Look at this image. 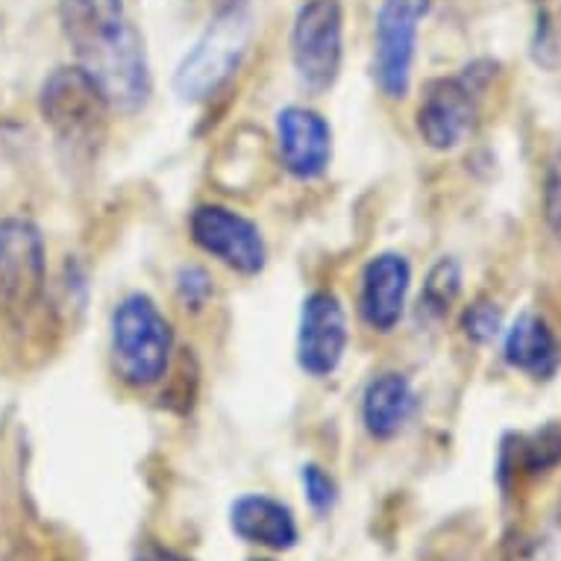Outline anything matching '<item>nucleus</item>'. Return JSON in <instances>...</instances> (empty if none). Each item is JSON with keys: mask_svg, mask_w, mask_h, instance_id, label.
<instances>
[{"mask_svg": "<svg viewBox=\"0 0 561 561\" xmlns=\"http://www.w3.org/2000/svg\"><path fill=\"white\" fill-rule=\"evenodd\" d=\"M56 15L77 65L103 85L118 112L145 110L153 92L145 36L124 0H56Z\"/></svg>", "mask_w": 561, "mask_h": 561, "instance_id": "obj_1", "label": "nucleus"}, {"mask_svg": "<svg viewBox=\"0 0 561 561\" xmlns=\"http://www.w3.org/2000/svg\"><path fill=\"white\" fill-rule=\"evenodd\" d=\"M256 33V12L250 0H224L194 45L174 68V94L183 103H209L239 75Z\"/></svg>", "mask_w": 561, "mask_h": 561, "instance_id": "obj_2", "label": "nucleus"}, {"mask_svg": "<svg viewBox=\"0 0 561 561\" xmlns=\"http://www.w3.org/2000/svg\"><path fill=\"white\" fill-rule=\"evenodd\" d=\"M174 327L159 304L145 291H129L110 318L112 374L129 391L157 388L171 370Z\"/></svg>", "mask_w": 561, "mask_h": 561, "instance_id": "obj_3", "label": "nucleus"}, {"mask_svg": "<svg viewBox=\"0 0 561 561\" xmlns=\"http://www.w3.org/2000/svg\"><path fill=\"white\" fill-rule=\"evenodd\" d=\"M115 112L103 85L83 65H59L42 80L38 89V115L54 133L56 145L71 157H89L101 148Z\"/></svg>", "mask_w": 561, "mask_h": 561, "instance_id": "obj_4", "label": "nucleus"}, {"mask_svg": "<svg viewBox=\"0 0 561 561\" xmlns=\"http://www.w3.org/2000/svg\"><path fill=\"white\" fill-rule=\"evenodd\" d=\"M494 77H497V62L477 59L459 68L456 75L438 77L426 85L414 110V129L426 148L435 153H450L473 136L479 110Z\"/></svg>", "mask_w": 561, "mask_h": 561, "instance_id": "obj_5", "label": "nucleus"}, {"mask_svg": "<svg viewBox=\"0 0 561 561\" xmlns=\"http://www.w3.org/2000/svg\"><path fill=\"white\" fill-rule=\"evenodd\" d=\"M47 297V244L24 215L0 218V312L12 327L27 323Z\"/></svg>", "mask_w": 561, "mask_h": 561, "instance_id": "obj_6", "label": "nucleus"}, {"mask_svg": "<svg viewBox=\"0 0 561 561\" xmlns=\"http://www.w3.org/2000/svg\"><path fill=\"white\" fill-rule=\"evenodd\" d=\"M295 75L309 94H327L339 83L344 65V3L304 0L288 36Z\"/></svg>", "mask_w": 561, "mask_h": 561, "instance_id": "obj_7", "label": "nucleus"}, {"mask_svg": "<svg viewBox=\"0 0 561 561\" xmlns=\"http://www.w3.org/2000/svg\"><path fill=\"white\" fill-rule=\"evenodd\" d=\"M433 0H379L374 19V83L386 101H405L412 92L421 24Z\"/></svg>", "mask_w": 561, "mask_h": 561, "instance_id": "obj_8", "label": "nucleus"}, {"mask_svg": "<svg viewBox=\"0 0 561 561\" xmlns=\"http://www.w3.org/2000/svg\"><path fill=\"white\" fill-rule=\"evenodd\" d=\"M188 239L201 253L239 276H259L267 265L265 236L256 221L224 203H201L188 213Z\"/></svg>", "mask_w": 561, "mask_h": 561, "instance_id": "obj_9", "label": "nucleus"}, {"mask_svg": "<svg viewBox=\"0 0 561 561\" xmlns=\"http://www.w3.org/2000/svg\"><path fill=\"white\" fill-rule=\"evenodd\" d=\"M350 344L347 309L332 288H314L304 297L297 321V368L312 379H330L344 362Z\"/></svg>", "mask_w": 561, "mask_h": 561, "instance_id": "obj_10", "label": "nucleus"}, {"mask_svg": "<svg viewBox=\"0 0 561 561\" xmlns=\"http://www.w3.org/2000/svg\"><path fill=\"white\" fill-rule=\"evenodd\" d=\"M412 291V262L397 253L382 250L365 262L359 274V318L370 332L391 335L403 323L405 306Z\"/></svg>", "mask_w": 561, "mask_h": 561, "instance_id": "obj_11", "label": "nucleus"}, {"mask_svg": "<svg viewBox=\"0 0 561 561\" xmlns=\"http://www.w3.org/2000/svg\"><path fill=\"white\" fill-rule=\"evenodd\" d=\"M276 150L279 165L297 183H314L330 171L332 127L312 106H286L276 112Z\"/></svg>", "mask_w": 561, "mask_h": 561, "instance_id": "obj_12", "label": "nucleus"}, {"mask_svg": "<svg viewBox=\"0 0 561 561\" xmlns=\"http://www.w3.org/2000/svg\"><path fill=\"white\" fill-rule=\"evenodd\" d=\"M230 529L239 541L271 552L295 550L300 541V526L291 506L271 494H241L232 500Z\"/></svg>", "mask_w": 561, "mask_h": 561, "instance_id": "obj_13", "label": "nucleus"}, {"mask_svg": "<svg viewBox=\"0 0 561 561\" xmlns=\"http://www.w3.org/2000/svg\"><path fill=\"white\" fill-rule=\"evenodd\" d=\"M503 362L529 379H552L561 368V341L547 318L526 309L503 330Z\"/></svg>", "mask_w": 561, "mask_h": 561, "instance_id": "obj_14", "label": "nucleus"}, {"mask_svg": "<svg viewBox=\"0 0 561 561\" xmlns=\"http://www.w3.org/2000/svg\"><path fill=\"white\" fill-rule=\"evenodd\" d=\"M417 412V391L400 370H382L362 391V426L374 442H391Z\"/></svg>", "mask_w": 561, "mask_h": 561, "instance_id": "obj_15", "label": "nucleus"}, {"mask_svg": "<svg viewBox=\"0 0 561 561\" xmlns=\"http://www.w3.org/2000/svg\"><path fill=\"white\" fill-rule=\"evenodd\" d=\"M461 283H465V274H461L459 259L442 256L430 267V274L424 279V288H421V297H417V314L424 321H444L447 312H450L456 300L461 295Z\"/></svg>", "mask_w": 561, "mask_h": 561, "instance_id": "obj_16", "label": "nucleus"}, {"mask_svg": "<svg viewBox=\"0 0 561 561\" xmlns=\"http://www.w3.org/2000/svg\"><path fill=\"white\" fill-rule=\"evenodd\" d=\"M561 461V430L559 426H547L533 435H520L517 438L515 459L500 461V473L508 468L529 470V473H541L547 468H556Z\"/></svg>", "mask_w": 561, "mask_h": 561, "instance_id": "obj_17", "label": "nucleus"}, {"mask_svg": "<svg viewBox=\"0 0 561 561\" xmlns=\"http://www.w3.org/2000/svg\"><path fill=\"white\" fill-rule=\"evenodd\" d=\"M461 335L477 344V347H485V344H494V341L503 335V309H500L494 300H477L470 304L465 312H461Z\"/></svg>", "mask_w": 561, "mask_h": 561, "instance_id": "obj_18", "label": "nucleus"}, {"mask_svg": "<svg viewBox=\"0 0 561 561\" xmlns=\"http://www.w3.org/2000/svg\"><path fill=\"white\" fill-rule=\"evenodd\" d=\"M174 291L185 312L197 314L213 304L215 279L203 265H180L174 276Z\"/></svg>", "mask_w": 561, "mask_h": 561, "instance_id": "obj_19", "label": "nucleus"}, {"mask_svg": "<svg viewBox=\"0 0 561 561\" xmlns=\"http://www.w3.org/2000/svg\"><path fill=\"white\" fill-rule=\"evenodd\" d=\"M300 485H304L306 503L314 515H330L339 503V482L332 479L330 470L314 465V461L300 468Z\"/></svg>", "mask_w": 561, "mask_h": 561, "instance_id": "obj_20", "label": "nucleus"}, {"mask_svg": "<svg viewBox=\"0 0 561 561\" xmlns=\"http://www.w3.org/2000/svg\"><path fill=\"white\" fill-rule=\"evenodd\" d=\"M543 221L552 239L561 244V145L552 150L543 171Z\"/></svg>", "mask_w": 561, "mask_h": 561, "instance_id": "obj_21", "label": "nucleus"}, {"mask_svg": "<svg viewBox=\"0 0 561 561\" xmlns=\"http://www.w3.org/2000/svg\"><path fill=\"white\" fill-rule=\"evenodd\" d=\"M136 561H192L183 552H176L174 547H165V543L159 541H145L138 547Z\"/></svg>", "mask_w": 561, "mask_h": 561, "instance_id": "obj_22", "label": "nucleus"}, {"mask_svg": "<svg viewBox=\"0 0 561 561\" xmlns=\"http://www.w3.org/2000/svg\"><path fill=\"white\" fill-rule=\"evenodd\" d=\"M250 561H274V559H250Z\"/></svg>", "mask_w": 561, "mask_h": 561, "instance_id": "obj_23", "label": "nucleus"}]
</instances>
